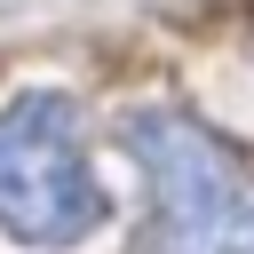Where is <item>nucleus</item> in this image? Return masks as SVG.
<instances>
[{
    "instance_id": "f257e3e1",
    "label": "nucleus",
    "mask_w": 254,
    "mask_h": 254,
    "mask_svg": "<svg viewBox=\"0 0 254 254\" xmlns=\"http://www.w3.org/2000/svg\"><path fill=\"white\" fill-rule=\"evenodd\" d=\"M119 151L143 167V230L127 254H254V175L183 111H127Z\"/></svg>"
},
{
    "instance_id": "f03ea898",
    "label": "nucleus",
    "mask_w": 254,
    "mask_h": 254,
    "mask_svg": "<svg viewBox=\"0 0 254 254\" xmlns=\"http://www.w3.org/2000/svg\"><path fill=\"white\" fill-rule=\"evenodd\" d=\"M111 214L87 143H79V103L64 87H24L0 103V230L16 246H79Z\"/></svg>"
}]
</instances>
